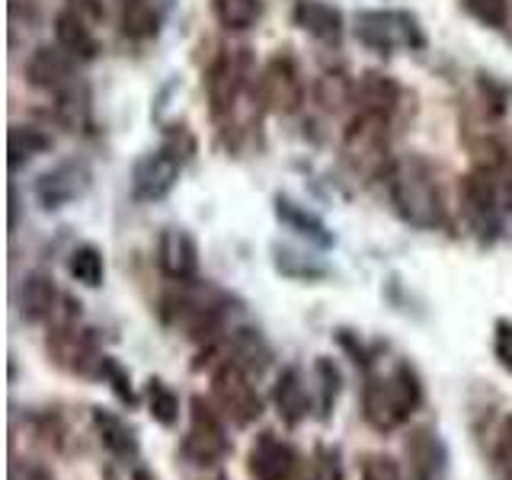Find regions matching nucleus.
<instances>
[{"instance_id":"obj_1","label":"nucleus","mask_w":512,"mask_h":480,"mask_svg":"<svg viewBox=\"0 0 512 480\" xmlns=\"http://www.w3.org/2000/svg\"><path fill=\"white\" fill-rule=\"evenodd\" d=\"M423 378L410 362H394L388 372L368 368L362 381V416L381 436L410 423V416L423 407Z\"/></svg>"},{"instance_id":"obj_2","label":"nucleus","mask_w":512,"mask_h":480,"mask_svg":"<svg viewBox=\"0 0 512 480\" xmlns=\"http://www.w3.org/2000/svg\"><path fill=\"white\" fill-rule=\"evenodd\" d=\"M388 196L394 212L420 231L445 224V202L436 183V170L423 157H400L388 167Z\"/></svg>"},{"instance_id":"obj_3","label":"nucleus","mask_w":512,"mask_h":480,"mask_svg":"<svg viewBox=\"0 0 512 480\" xmlns=\"http://www.w3.org/2000/svg\"><path fill=\"white\" fill-rule=\"evenodd\" d=\"M180 292H170L160 298V317L164 324L176 327L183 336L196 343H215L224 330V317H228L231 298L218 292V288H202L192 282H176Z\"/></svg>"},{"instance_id":"obj_4","label":"nucleus","mask_w":512,"mask_h":480,"mask_svg":"<svg viewBox=\"0 0 512 480\" xmlns=\"http://www.w3.org/2000/svg\"><path fill=\"white\" fill-rule=\"evenodd\" d=\"M234 452L228 436V420L212 404V397L192 394L189 400V429L180 442V458L192 468H218Z\"/></svg>"},{"instance_id":"obj_5","label":"nucleus","mask_w":512,"mask_h":480,"mask_svg":"<svg viewBox=\"0 0 512 480\" xmlns=\"http://www.w3.org/2000/svg\"><path fill=\"white\" fill-rule=\"evenodd\" d=\"M208 391H212V404L221 410L224 420L240 429L253 426L266 410L263 397L253 384V375L231 359H224L212 368V384H208Z\"/></svg>"},{"instance_id":"obj_6","label":"nucleus","mask_w":512,"mask_h":480,"mask_svg":"<svg viewBox=\"0 0 512 480\" xmlns=\"http://www.w3.org/2000/svg\"><path fill=\"white\" fill-rule=\"evenodd\" d=\"M45 352L61 372L77 378H100V368L106 352L96 343V336L84 327H77L74 320H58L45 336Z\"/></svg>"},{"instance_id":"obj_7","label":"nucleus","mask_w":512,"mask_h":480,"mask_svg":"<svg viewBox=\"0 0 512 480\" xmlns=\"http://www.w3.org/2000/svg\"><path fill=\"white\" fill-rule=\"evenodd\" d=\"M356 39L372 52H400L420 48L423 29L407 10H362L356 16Z\"/></svg>"},{"instance_id":"obj_8","label":"nucleus","mask_w":512,"mask_h":480,"mask_svg":"<svg viewBox=\"0 0 512 480\" xmlns=\"http://www.w3.org/2000/svg\"><path fill=\"white\" fill-rule=\"evenodd\" d=\"M343 154L356 173H381L384 160H388V119L372 116V112H359L343 135Z\"/></svg>"},{"instance_id":"obj_9","label":"nucleus","mask_w":512,"mask_h":480,"mask_svg":"<svg viewBox=\"0 0 512 480\" xmlns=\"http://www.w3.org/2000/svg\"><path fill=\"white\" fill-rule=\"evenodd\" d=\"M256 90H260V100L269 112L276 116H292V112L301 109L304 103V80L292 55H272L260 80H256Z\"/></svg>"},{"instance_id":"obj_10","label":"nucleus","mask_w":512,"mask_h":480,"mask_svg":"<svg viewBox=\"0 0 512 480\" xmlns=\"http://www.w3.org/2000/svg\"><path fill=\"white\" fill-rule=\"evenodd\" d=\"M304 458L298 448L276 436V432H260L250 442L247 452V477L250 480H301Z\"/></svg>"},{"instance_id":"obj_11","label":"nucleus","mask_w":512,"mask_h":480,"mask_svg":"<svg viewBox=\"0 0 512 480\" xmlns=\"http://www.w3.org/2000/svg\"><path fill=\"white\" fill-rule=\"evenodd\" d=\"M250 90V61L247 55H221L205 74V96L212 106V116L224 119L237 109Z\"/></svg>"},{"instance_id":"obj_12","label":"nucleus","mask_w":512,"mask_h":480,"mask_svg":"<svg viewBox=\"0 0 512 480\" xmlns=\"http://www.w3.org/2000/svg\"><path fill=\"white\" fill-rule=\"evenodd\" d=\"M183 154L173 148H157L135 160L132 167V196L138 202H157L170 196V189L180 183Z\"/></svg>"},{"instance_id":"obj_13","label":"nucleus","mask_w":512,"mask_h":480,"mask_svg":"<svg viewBox=\"0 0 512 480\" xmlns=\"http://www.w3.org/2000/svg\"><path fill=\"white\" fill-rule=\"evenodd\" d=\"M93 173L84 160H61L58 167L45 170L36 180V202L45 212H58V208L77 202L90 189Z\"/></svg>"},{"instance_id":"obj_14","label":"nucleus","mask_w":512,"mask_h":480,"mask_svg":"<svg viewBox=\"0 0 512 480\" xmlns=\"http://www.w3.org/2000/svg\"><path fill=\"white\" fill-rule=\"evenodd\" d=\"M269 397H272V407H276L282 426H288V429H298L317 410L314 394L308 388V378H304V372L298 365H285L282 368L276 384H272Z\"/></svg>"},{"instance_id":"obj_15","label":"nucleus","mask_w":512,"mask_h":480,"mask_svg":"<svg viewBox=\"0 0 512 480\" xmlns=\"http://www.w3.org/2000/svg\"><path fill=\"white\" fill-rule=\"evenodd\" d=\"M404 458H407L410 480H445L448 448L436 429L416 426L404 442Z\"/></svg>"},{"instance_id":"obj_16","label":"nucleus","mask_w":512,"mask_h":480,"mask_svg":"<svg viewBox=\"0 0 512 480\" xmlns=\"http://www.w3.org/2000/svg\"><path fill=\"white\" fill-rule=\"evenodd\" d=\"M157 266L170 282H192L199 276V244L183 228H167L157 237Z\"/></svg>"},{"instance_id":"obj_17","label":"nucleus","mask_w":512,"mask_h":480,"mask_svg":"<svg viewBox=\"0 0 512 480\" xmlns=\"http://www.w3.org/2000/svg\"><path fill=\"white\" fill-rule=\"evenodd\" d=\"M90 426H93L96 439L103 442V448L112 458L138 464L141 442H138L135 426L128 423L125 416H119L116 410H109V407H90Z\"/></svg>"},{"instance_id":"obj_18","label":"nucleus","mask_w":512,"mask_h":480,"mask_svg":"<svg viewBox=\"0 0 512 480\" xmlns=\"http://www.w3.org/2000/svg\"><path fill=\"white\" fill-rule=\"evenodd\" d=\"M458 196H461L464 215H468V221L477 231L496 228V218H500V196H496V186L487 173L464 176Z\"/></svg>"},{"instance_id":"obj_19","label":"nucleus","mask_w":512,"mask_h":480,"mask_svg":"<svg viewBox=\"0 0 512 480\" xmlns=\"http://www.w3.org/2000/svg\"><path fill=\"white\" fill-rule=\"evenodd\" d=\"M58 301L64 298L58 295L55 279L48 272H26L20 282V317L26 324H48L52 317H58Z\"/></svg>"},{"instance_id":"obj_20","label":"nucleus","mask_w":512,"mask_h":480,"mask_svg":"<svg viewBox=\"0 0 512 480\" xmlns=\"http://www.w3.org/2000/svg\"><path fill=\"white\" fill-rule=\"evenodd\" d=\"M71 61L61 45H39L26 61V80L36 90H61L71 80Z\"/></svg>"},{"instance_id":"obj_21","label":"nucleus","mask_w":512,"mask_h":480,"mask_svg":"<svg viewBox=\"0 0 512 480\" xmlns=\"http://www.w3.org/2000/svg\"><path fill=\"white\" fill-rule=\"evenodd\" d=\"M400 103V84L394 77L381 74V71H368L359 77L356 84V106L359 112H372V116L391 119V112Z\"/></svg>"},{"instance_id":"obj_22","label":"nucleus","mask_w":512,"mask_h":480,"mask_svg":"<svg viewBox=\"0 0 512 480\" xmlns=\"http://www.w3.org/2000/svg\"><path fill=\"white\" fill-rule=\"evenodd\" d=\"M276 218L285 224L288 231H295L298 237L311 240L314 247H333V231L324 224V218H317L314 212H308L304 205H298L288 196H276Z\"/></svg>"},{"instance_id":"obj_23","label":"nucleus","mask_w":512,"mask_h":480,"mask_svg":"<svg viewBox=\"0 0 512 480\" xmlns=\"http://www.w3.org/2000/svg\"><path fill=\"white\" fill-rule=\"evenodd\" d=\"M295 23L320 42H336L343 36V13L327 0H298Z\"/></svg>"},{"instance_id":"obj_24","label":"nucleus","mask_w":512,"mask_h":480,"mask_svg":"<svg viewBox=\"0 0 512 480\" xmlns=\"http://www.w3.org/2000/svg\"><path fill=\"white\" fill-rule=\"evenodd\" d=\"M55 39L58 45L68 52L71 58H80V61H90L96 55V39L93 32L84 20V13L80 10H61L55 16Z\"/></svg>"},{"instance_id":"obj_25","label":"nucleus","mask_w":512,"mask_h":480,"mask_svg":"<svg viewBox=\"0 0 512 480\" xmlns=\"http://www.w3.org/2000/svg\"><path fill=\"white\" fill-rule=\"evenodd\" d=\"M314 381H317V391H314V404H317V416L320 420H330L333 410H336V400H340L343 391V372L330 356H317L314 359Z\"/></svg>"},{"instance_id":"obj_26","label":"nucleus","mask_w":512,"mask_h":480,"mask_svg":"<svg viewBox=\"0 0 512 480\" xmlns=\"http://www.w3.org/2000/svg\"><path fill=\"white\" fill-rule=\"evenodd\" d=\"M272 263L292 282H320L330 276V269L320 260H314V256H304L292 247H279V244L272 247Z\"/></svg>"},{"instance_id":"obj_27","label":"nucleus","mask_w":512,"mask_h":480,"mask_svg":"<svg viewBox=\"0 0 512 480\" xmlns=\"http://www.w3.org/2000/svg\"><path fill=\"white\" fill-rule=\"evenodd\" d=\"M26 426L32 432V439L48 445L52 452H64L71 439V429L64 423V416L58 410H29L26 413Z\"/></svg>"},{"instance_id":"obj_28","label":"nucleus","mask_w":512,"mask_h":480,"mask_svg":"<svg viewBox=\"0 0 512 480\" xmlns=\"http://www.w3.org/2000/svg\"><path fill=\"white\" fill-rule=\"evenodd\" d=\"M160 29V10L154 0H122V32L128 39H151Z\"/></svg>"},{"instance_id":"obj_29","label":"nucleus","mask_w":512,"mask_h":480,"mask_svg":"<svg viewBox=\"0 0 512 480\" xmlns=\"http://www.w3.org/2000/svg\"><path fill=\"white\" fill-rule=\"evenodd\" d=\"M144 400H148V413L157 426L173 429L180 423V394H176L167 381L151 378L148 388H144Z\"/></svg>"},{"instance_id":"obj_30","label":"nucleus","mask_w":512,"mask_h":480,"mask_svg":"<svg viewBox=\"0 0 512 480\" xmlns=\"http://www.w3.org/2000/svg\"><path fill=\"white\" fill-rule=\"evenodd\" d=\"M68 272H71V279L84 288H100L106 279V260L93 244H80L68 256Z\"/></svg>"},{"instance_id":"obj_31","label":"nucleus","mask_w":512,"mask_h":480,"mask_svg":"<svg viewBox=\"0 0 512 480\" xmlns=\"http://www.w3.org/2000/svg\"><path fill=\"white\" fill-rule=\"evenodd\" d=\"M215 20L228 32H247L260 20L263 0H212Z\"/></svg>"},{"instance_id":"obj_32","label":"nucleus","mask_w":512,"mask_h":480,"mask_svg":"<svg viewBox=\"0 0 512 480\" xmlns=\"http://www.w3.org/2000/svg\"><path fill=\"white\" fill-rule=\"evenodd\" d=\"M314 100L320 109L327 112H340L346 103H356V84L343 74H324L314 84Z\"/></svg>"},{"instance_id":"obj_33","label":"nucleus","mask_w":512,"mask_h":480,"mask_svg":"<svg viewBox=\"0 0 512 480\" xmlns=\"http://www.w3.org/2000/svg\"><path fill=\"white\" fill-rule=\"evenodd\" d=\"M48 144H52V138L42 135L39 128L32 125H16L10 132V167H23L29 164L32 157H39L48 151Z\"/></svg>"},{"instance_id":"obj_34","label":"nucleus","mask_w":512,"mask_h":480,"mask_svg":"<svg viewBox=\"0 0 512 480\" xmlns=\"http://www.w3.org/2000/svg\"><path fill=\"white\" fill-rule=\"evenodd\" d=\"M301 480H346L343 452L336 445H317L311 458L304 461Z\"/></svg>"},{"instance_id":"obj_35","label":"nucleus","mask_w":512,"mask_h":480,"mask_svg":"<svg viewBox=\"0 0 512 480\" xmlns=\"http://www.w3.org/2000/svg\"><path fill=\"white\" fill-rule=\"evenodd\" d=\"M100 381L109 384V391L116 394L119 404H125L128 410H135L138 407V391H135V384H132V375H128V368L119 362V359H112L106 356L103 359V368H100Z\"/></svg>"},{"instance_id":"obj_36","label":"nucleus","mask_w":512,"mask_h":480,"mask_svg":"<svg viewBox=\"0 0 512 480\" xmlns=\"http://www.w3.org/2000/svg\"><path fill=\"white\" fill-rule=\"evenodd\" d=\"M490 464H493V474L500 480H512V413H506L503 423L493 432Z\"/></svg>"},{"instance_id":"obj_37","label":"nucleus","mask_w":512,"mask_h":480,"mask_svg":"<svg viewBox=\"0 0 512 480\" xmlns=\"http://www.w3.org/2000/svg\"><path fill=\"white\" fill-rule=\"evenodd\" d=\"M359 480H410L407 468L391 455L381 452H368L359 461Z\"/></svg>"},{"instance_id":"obj_38","label":"nucleus","mask_w":512,"mask_h":480,"mask_svg":"<svg viewBox=\"0 0 512 480\" xmlns=\"http://www.w3.org/2000/svg\"><path fill=\"white\" fill-rule=\"evenodd\" d=\"M461 7L487 29H503L509 23V0H461Z\"/></svg>"},{"instance_id":"obj_39","label":"nucleus","mask_w":512,"mask_h":480,"mask_svg":"<svg viewBox=\"0 0 512 480\" xmlns=\"http://www.w3.org/2000/svg\"><path fill=\"white\" fill-rule=\"evenodd\" d=\"M493 356L512 375V320L500 317L493 327Z\"/></svg>"},{"instance_id":"obj_40","label":"nucleus","mask_w":512,"mask_h":480,"mask_svg":"<svg viewBox=\"0 0 512 480\" xmlns=\"http://www.w3.org/2000/svg\"><path fill=\"white\" fill-rule=\"evenodd\" d=\"M10 480H55V471L36 458H13L10 461Z\"/></svg>"},{"instance_id":"obj_41","label":"nucleus","mask_w":512,"mask_h":480,"mask_svg":"<svg viewBox=\"0 0 512 480\" xmlns=\"http://www.w3.org/2000/svg\"><path fill=\"white\" fill-rule=\"evenodd\" d=\"M128 480H157V474L151 468H144V464H135L132 474H128Z\"/></svg>"},{"instance_id":"obj_42","label":"nucleus","mask_w":512,"mask_h":480,"mask_svg":"<svg viewBox=\"0 0 512 480\" xmlns=\"http://www.w3.org/2000/svg\"><path fill=\"white\" fill-rule=\"evenodd\" d=\"M74 10H80V13H93V16H100L103 10L100 7H96V0H74Z\"/></svg>"},{"instance_id":"obj_43","label":"nucleus","mask_w":512,"mask_h":480,"mask_svg":"<svg viewBox=\"0 0 512 480\" xmlns=\"http://www.w3.org/2000/svg\"><path fill=\"white\" fill-rule=\"evenodd\" d=\"M212 480H228V477H224V474H218V477H212Z\"/></svg>"}]
</instances>
